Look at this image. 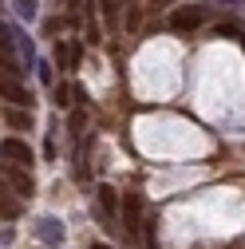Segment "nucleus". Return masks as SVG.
Instances as JSON below:
<instances>
[{"label":"nucleus","mask_w":245,"mask_h":249,"mask_svg":"<svg viewBox=\"0 0 245 249\" xmlns=\"http://www.w3.org/2000/svg\"><path fill=\"white\" fill-rule=\"evenodd\" d=\"M0 182H8L12 194H20V198H32V190H36V182H32V174H28V166H20V162L0 166Z\"/></svg>","instance_id":"obj_2"},{"label":"nucleus","mask_w":245,"mask_h":249,"mask_svg":"<svg viewBox=\"0 0 245 249\" xmlns=\"http://www.w3.org/2000/svg\"><path fill=\"white\" fill-rule=\"evenodd\" d=\"M218 36H245L241 32V24H233V20H218V28H213Z\"/></svg>","instance_id":"obj_14"},{"label":"nucleus","mask_w":245,"mask_h":249,"mask_svg":"<svg viewBox=\"0 0 245 249\" xmlns=\"http://www.w3.org/2000/svg\"><path fill=\"white\" fill-rule=\"evenodd\" d=\"M0 217H8V222L20 217V202L8 194V182H0Z\"/></svg>","instance_id":"obj_9"},{"label":"nucleus","mask_w":245,"mask_h":249,"mask_svg":"<svg viewBox=\"0 0 245 249\" xmlns=\"http://www.w3.org/2000/svg\"><path fill=\"white\" fill-rule=\"evenodd\" d=\"M55 64L59 68H79V44H55Z\"/></svg>","instance_id":"obj_7"},{"label":"nucleus","mask_w":245,"mask_h":249,"mask_svg":"<svg viewBox=\"0 0 245 249\" xmlns=\"http://www.w3.org/2000/svg\"><path fill=\"white\" fill-rule=\"evenodd\" d=\"M12 8L20 20H36V8H40V0H12Z\"/></svg>","instance_id":"obj_12"},{"label":"nucleus","mask_w":245,"mask_h":249,"mask_svg":"<svg viewBox=\"0 0 245 249\" xmlns=\"http://www.w3.org/2000/svg\"><path fill=\"white\" fill-rule=\"evenodd\" d=\"M4 119L12 123L16 131H28V127H32V115H28V107H8V111H4Z\"/></svg>","instance_id":"obj_11"},{"label":"nucleus","mask_w":245,"mask_h":249,"mask_svg":"<svg viewBox=\"0 0 245 249\" xmlns=\"http://www.w3.org/2000/svg\"><path fill=\"white\" fill-rule=\"evenodd\" d=\"M99 40H103V32H99L95 24H91V28H87V44H99Z\"/></svg>","instance_id":"obj_16"},{"label":"nucleus","mask_w":245,"mask_h":249,"mask_svg":"<svg viewBox=\"0 0 245 249\" xmlns=\"http://www.w3.org/2000/svg\"><path fill=\"white\" fill-rule=\"evenodd\" d=\"M0 99H8L12 107H32V91H28L20 79H8V75H0Z\"/></svg>","instance_id":"obj_4"},{"label":"nucleus","mask_w":245,"mask_h":249,"mask_svg":"<svg viewBox=\"0 0 245 249\" xmlns=\"http://www.w3.org/2000/svg\"><path fill=\"white\" fill-rule=\"evenodd\" d=\"M36 237L48 249H59V245H64V222H59V217H40V222H36Z\"/></svg>","instance_id":"obj_5"},{"label":"nucleus","mask_w":245,"mask_h":249,"mask_svg":"<svg viewBox=\"0 0 245 249\" xmlns=\"http://www.w3.org/2000/svg\"><path fill=\"white\" fill-rule=\"evenodd\" d=\"M91 249H115V245H107V241H91Z\"/></svg>","instance_id":"obj_18"},{"label":"nucleus","mask_w":245,"mask_h":249,"mask_svg":"<svg viewBox=\"0 0 245 249\" xmlns=\"http://www.w3.org/2000/svg\"><path fill=\"white\" fill-rule=\"evenodd\" d=\"M139 230H142V198L127 194V202H122V233H127V241H135Z\"/></svg>","instance_id":"obj_3"},{"label":"nucleus","mask_w":245,"mask_h":249,"mask_svg":"<svg viewBox=\"0 0 245 249\" xmlns=\"http://www.w3.org/2000/svg\"><path fill=\"white\" fill-rule=\"evenodd\" d=\"M12 36H16V52H20V64H32L36 59V48H32V40H28L20 28H12Z\"/></svg>","instance_id":"obj_10"},{"label":"nucleus","mask_w":245,"mask_h":249,"mask_svg":"<svg viewBox=\"0 0 245 249\" xmlns=\"http://www.w3.org/2000/svg\"><path fill=\"white\" fill-rule=\"evenodd\" d=\"M95 198H99V206H103V213H115V210H119V194H115V186H107V182H99V186H95Z\"/></svg>","instance_id":"obj_8"},{"label":"nucleus","mask_w":245,"mask_h":249,"mask_svg":"<svg viewBox=\"0 0 245 249\" xmlns=\"http://www.w3.org/2000/svg\"><path fill=\"white\" fill-rule=\"evenodd\" d=\"M210 20V8L206 4H182L170 12V28L174 32H194V28H202Z\"/></svg>","instance_id":"obj_1"},{"label":"nucleus","mask_w":245,"mask_h":249,"mask_svg":"<svg viewBox=\"0 0 245 249\" xmlns=\"http://www.w3.org/2000/svg\"><path fill=\"white\" fill-rule=\"evenodd\" d=\"M222 4H245V0H222Z\"/></svg>","instance_id":"obj_19"},{"label":"nucleus","mask_w":245,"mask_h":249,"mask_svg":"<svg viewBox=\"0 0 245 249\" xmlns=\"http://www.w3.org/2000/svg\"><path fill=\"white\" fill-rule=\"evenodd\" d=\"M155 8H170V4H178V0H150Z\"/></svg>","instance_id":"obj_17"},{"label":"nucleus","mask_w":245,"mask_h":249,"mask_svg":"<svg viewBox=\"0 0 245 249\" xmlns=\"http://www.w3.org/2000/svg\"><path fill=\"white\" fill-rule=\"evenodd\" d=\"M71 95H75V91H71L68 83H59V87H55V107H71Z\"/></svg>","instance_id":"obj_15"},{"label":"nucleus","mask_w":245,"mask_h":249,"mask_svg":"<svg viewBox=\"0 0 245 249\" xmlns=\"http://www.w3.org/2000/svg\"><path fill=\"white\" fill-rule=\"evenodd\" d=\"M99 12L107 24H119V0H99Z\"/></svg>","instance_id":"obj_13"},{"label":"nucleus","mask_w":245,"mask_h":249,"mask_svg":"<svg viewBox=\"0 0 245 249\" xmlns=\"http://www.w3.org/2000/svg\"><path fill=\"white\" fill-rule=\"evenodd\" d=\"M0 159L20 162V166H32V146L20 142V139H4V142H0Z\"/></svg>","instance_id":"obj_6"}]
</instances>
